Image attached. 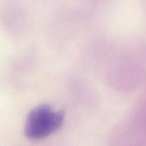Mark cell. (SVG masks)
Listing matches in <instances>:
<instances>
[{"mask_svg":"<svg viewBox=\"0 0 146 146\" xmlns=\"http://www.w3.org/2000/svg\"><path fill=\"white\" fill-rule=\"evenodd\" d=\"M64 119L63 111H55L48 105H41L30 112L26 121V136L30 139H42L56 131Z\"/></svg>","mask_w":146,"mask_h":146,"instance_id":"cell-1","label":"cell"}]
</instances>
